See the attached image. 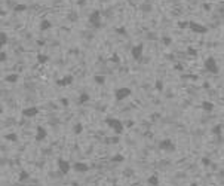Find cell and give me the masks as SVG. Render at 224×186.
<instances>
[{"label":"cell","instance_id":"33","mask_svg":"<svg viewBox=\"0 0 224 186\" xmlns=\"http://www.w3.org/2000/svg\"><path fill=\"white\" fill-rule=\"evenodd\" d=\"M201 161H202V164H203V165H212V162H211V159H209V158H206V156H203Z\"/></svg>","mask_w":224,"mask_h":186},{"label":"cell","instance_id":"23","mask_svg":"<svg viewBox=\"0 0 224 186\" xmlns=\"http://www.w3.org/2000/svg\"><path fill=\"white\" fill-rule=\"evenodd\" d=\"M8 42H9V37H8V34L5 33V31H2L0 33V46H6L8 45Z\"/></svg>","mask_w":224,"mask_h":186},{"label":"cell","instance_id":"17","mask_svg":"<svg viewBox=\"0 0 224 186\" xmlns=\"http://www.w3.org/2000/svg\"><path fill=\"white\" fill-rule=\"evenodd\" d=\"M147 183L150 185V186H159V177L156 176V174H152L150 177H147Z\"/></svg>","mask_w":224,"mask_h":186},{"label":"cell","instance_id":"22","mask_svg":"<svg viewBox=\"0 0 224 186\" xmlns=\"http://www.w3.org/2000/svg\"><path fill=\"white\" fill-rule=\"evenodd\" d=\"M5 140L8 142H12V143H17L18 142V135L15 133H9V134H5Z\"/></svg>","mask_w":224,"mask_h":186},{"label":"cell","instance_id":"3","mask_svg":"<svg viewBox=\"0 0 224 186\" xmlns=\"http://www.w3.org/2000/svg\"><path fill=\"white\" fill-rule=\"evenodd\" d=\"M101 17H103V12H101V10H98V9H95V10H92L91 14H89V17H88V22L91 24L94 28L98 30V28H101V27H103Z\"/></svg>","mask_w":224,"mask_h":186},{"label":"cell","instance_id":"35","mask_svg":"<svg viewBox=\"0 0 224 186\" xmlns=\"http://www.w3.org/2000/svg\"><path fill=\"white\" fill-rule=\"evenodd\" d=\"M68 19L70 21H76L77 19V14H76V12H71V14L68 15Z\"/></svg>","mask_w":224,"mask_h":186},{"label":"cell","instance_id":"2","mask_svg":"<svg viewBox=\"0 0 224 186\" xmlns=\"http://www.w3.org/2000/svg\"><path fill=\"white\" fill-rule=\"evenodd\" d=\"M203 69H205L208 73H211V74H218V73H220V66H218L217 60H215L214 57L205 58V61H203Z\"/></svg>","mask_w":224,"mask_h":186},{"label":"cell","instance_id":"40","mask_svg":"<svg viewBox=\"0 0 224 186\" xmlns=\"http://www.w3.org/2000/svg\"><path fill=\"white\" fill-rule=\"evenodd\" d=\"M126 125H128V127H132V125H134V122H132V121H129V122H126Z\"/></svg>","mask_w":224,"mask_h":186},{"label":"cell","instance_id":"5","mask_svg":"<svg viewBox=\"0 0 224 186\" xmlns=\"http://www.w3.org/2000/svg\"><path fill=\"white\" fill-rule=\"evenodd\" d=\"M132 94V90L128 88V86H122V88H117L114 91V98H116V101H123V100H126V98H129Z\"/></svg>","mask_w":224,"mask_h":186},{"label":"cell","instance_id":"4","mask_svg":"<svg viewBox=\"0 0 224 186\" xmlns=\"http://www.w3.org/2000/svg\"><path fill=\"white\" fill-rule=\"evenodd\" d=\"M57 165H58V171H59L61 176H67L70 173V170L73 168V165H70V162L64 158H58L57 159Z\"/></svg>","mask_w":224,"mask_h":186},{"label":"cell","instance_id":"37","mask_svg":"<svg viewBox=\"0 0 224 186\" xmlns=\"http://www.w3.org/2000/svg\"><path fill=\"white\" fill-rule=\"evenodd\" d=\"M61 103H63V106H64V107H67V106H68V100H67V98H63V100H61Z\"/></svg>","mask_w":224,"mask_h":186},{"label":"cell","instance_id":"18","mask_svg":"<svg viewBox=\"0 0 224 186\" xmlns=\"http://www.w3.org/2000/svg\"><path fill=\"white\" fill-rule=\"evenodd\" d=\"M140 10H141V12H144V14H147V12L153 10V5H152V3H148V2L141 3V5H140Z\"/></svg>","mask_w":224,"mask_h":186},{"label":"cell","instance_id":"41","mask_svg":"<svg viewBox=\"0 0 224 186\" xmlns=\"http://www.w3.org/2000/svg\"><path fill=\"white\" fill-rule=\"evenodd\" d=\"M189 186H197V183H196V182H193V183H190Z\"/></svg>","mask_w":224,"mask_h":186},{"label":"cell","instance_id":"28","mask_svg":"<svg viewBox=\"0 0 224 186\" xmlns=\"http://www.w3.org/2000/svg\"><path fill=\"white\" fill-rule=\"evenodd\" d=\"M111 162H123V161H125V156H123V155H114V156H111Z\"/></svg>","mask_w":224,"mask_h":186},{"label":"cell","instance_id":"15","mask_svg":"<svg viewBox=\"0 0 224 186\" xmlns=\"http://www.w3.org/2000/svg\"><path fill=\"white\" fill-rule=\"evenodd\" d=\"M88 101H91V95H89L88 92H82V94L79 95L77 103H79V104H86Z\"/></svg>","mask_w":224,"mask_h":186},{"label":"cell","instance_id":"39","mask_svg":"<svg viewBox=\"0 0 224 186\" xmlns=\"http://www.w3.org/2000/svg\"><path fill=\"white\" fill-rule=\"evenodd\" d=\"M147 37H148V39H157V37H156L154 34H152V33H150V34H148Z\"/></svg>","mask_w":224,"mask_h":186},{"label":"cell","instance_id":"9","mask_svg":"<svg viewBox=\"0 0 224 186\" xmlns=\"http://www.w3.org/2000/svg\"><path fill=\"white\" fill-rule=\"evenodd\" d=\"M143 52H144V46L140 43V45H135L131 48V55L135 61H141L143 58Z\"/></svg>","mask_w":224,"mask_h":186},{"label":"cell","instance_id":"29","mask_svg":"<svg viewBox=\"0 0 224 186\" xmlns=\"http://www.w3.org/2000/svg\"><path fill=\"white\" fill-rule=\"evenodd\" d=\"M114 31H116L117 34H120V36H126V34H128L125 27H116V28H114Z\"/></svg>","mask_w":224,"mask_h":186},{"label":"cell","instance_id":"16","mask_svg":"<svg viewBox=\"0 0 224 186\" xmlns=\"http://www.w3.org/2000/svg\"><path fill=\"white\" fill-rule=\"evenodd\" d=\"M5 81H6V82H9V83H17V82L19 81V74H18V73L8 74V76L5 78Z\"/></svg>","mask_w":224,"mask_h":186},{"label":"cell","instance_id":"26","mask_svg":"<svg viewBox=\"0 0 224 186\" xmlns=\"http://www.w3.org/2000/svg\"><path fill=\"white\" fill-rule=\"evenodd\" d=\"M160 42L163 43L165 46H169V45L172 43V37H171V36H162V37H160Z\"/></svg>","mask_w":224,"mask_h":186},{"label":"cell","instance_id":"24","mask_svg":"<svg viewBox=\"0 0 224 186\" xmlns=\"http://www.w3.org/2000/svg\"><path fill=\"white\" fill-rule=\"evenodd\" d=\"M48 61H49V57H48V55L40 54V52L37 54V63H39V64H46Z\"/></svg>","mask_w":224,"mask_h":186},{"label":"cell","instance_id":"21","mask_svg":"<svg viewBox=\"0 0 224 186\" xmlns=\"http://www.w3.org/2000/svg\"><path fill=\"white\" fill-rule=\"evenodd\" d=\"M83 131V124L82 122H77V124H74V127H73V133L76 134V135H80Z\"/></svg>","mask_w":224,"mask_h":186},{"label":"cell","instance_id":"19","mask_svg":"<svg viewBox=\"0 0 224 186\" xmlns=\"http://www.w3.org/2000/svg\"><path fill=\"white\" fill-rule=\"evenodd\" d=\"M30 179V173L28 171H26V170H22L21 173H19V176H18V182H27Z\"/></svg>","mask_w":224,"mask_h":186},{"label":"cell","instance_id":"32","mask_svg":"<svg viewBox=\"0 0 224 186\" xmlns=\"http://www.w3.org/2000/svg\"><path fill=\"white\" fill-rule=\"evenodd\" d=\"M178 27L180 28H189V21H180L178 22Z\"/></svg>","mask_w":224,"mask_h":186},{"label":"cell","instance_id":"38","mask_svg":"<svg viewBox=\"0 0 224 186\" xmlns=\"http://www.w3.org/2000/svg\"><path fill=\"white\" fill-rule=\"evenodd\" d=\"M175 70H183V66L181 64H175V67H174Z\"/></svg>","mask_w":224,"mask_h":186},{"label":"cell","instance_id":"13","mask_svg":"<svg viewBox=\"0 0 224 186\" xmlns=\"http://www.w3.org/2000/svg\"><path fill=\"white\" fill-rule=\"evenodd\" d=\"M39 28H40V31H48V30H51V28H52V22L49 21V19H42Z\"/></svg>","mask_w":224,"mask_h":186},{"label":"cell","instance_id":"36","mask_svg":"<svg viewBox=\"0 0 224 186\" xmlns=\"http://www.w3.org/2000/svg\"><path fill=\"white\" fill-rule=\"evenodd\" d=\"M110 60L113 61V63H119V61H120V58H119V55H117V54H113Z\"/></svg>","mask_w":224,"mask_h":186},{"label":"cell","instance_id":"31","mask_svg":"<svg viewBox=\"0 0 224 186\" xmlns=\"http://www.w3.org/2000/svg\"><path fill=\"white\" fill-rule=\"evenodd\" d=\"M187 54L192 55V57H196V55H197V51H196L194 48H190V46H189V48H187Z\"/></svg>","mask_w":224,"mask_h":186},{"label":"cell","instance_id":"20","mask_svg":"<svg viewBox=\"0 0 224 186\" xmlns=\"http://www.w3.org/2000/svg\"><path fill=\"white\" fill-rule=\"evenodd\" d=\"M14 12H17V14H21V12L27 10V5L26 3H18V5H14V9H12Z\"/></svg>","mask_w":224,"mask_h":186},{"label":"cell","instance_id":"8","mask_svg":"<svg viewBox=\"0 0 224 186\" xmlns=\"http://www.w3.org/2000/svg\"><path fill=\"white\" fill-rule=\"evenodd\" d=\"M37 113H39V107L37 106H28V107H24L21 110V115L24 118H27V119H31V118L37 116Z\"/></svg>","mask_w":224,"mask_h":186},{"label":"cell","instance_id":"30","mask_svg":"<svg viewBox=\"0 0 224 186\" xmlns=\"http://www.w3.org/2000/svg\"><path fill=\"white\" fill-rule=\"evenodd\" d=\"M156 90L157 91H163V81H160V79L156 81Z\"/></svg>","mask_w":224,"mask_h":186},{"label":"cell","instance_id":"12","mask_svg":"<svg viewBox=\"0 0 224 186\" xmlns=\"http://www.w3.org/2000/svg\"><path fill=\"white\" fill-rule=\"evenodd\" d=\"M73 81H74L73 74H65L63 79H58V81H57V85H58V86H68V85L73 83Z\"/></svg>","mask_w":224,"mask_h":186},{"label":"cell","instance_id":"27","mask_svg":"<svg viewBox=\"0 0 224 186\" xmlns=\"http://www.w3.org/2000/svg\"><path fill=\"white\" fill-rule=\"evenodd\" d=\"M221 133H223V125H220V124H218V125H215V127L212 128V134H214V135H217V137H220Z\"/></svg>","mask_w":224,"mask_h":186},{"label":"cell","instance_id":"34","mask_svg":"<svg viewBox=\"0 0 224 186\" xmlns=\"http://www.w3.org/2000/svg\"><path fill=\"white\" fill-rule=\"evenodd\" d=\"M6 60H8V55H6L5 51H2V52H0V61H2V63H5Z\"/></svg>","mask_w":224,"mask_h":186},{"label":"cell","instance_id":"25","mask_svg":"<svg viewBox=\"0 0 224 186\" xmlns=\"http://www.w3.org/2000/svg\"><path fill=\"white\" fill-rule=\"evenodd\" d=\"M94 82L96 85H104L105 83V76H103V74H95V76H94Z\"/></svg>","mask_w":224,"mask_h":186},{"label":"cell","instance_id":"11","mask_svg":"<svg viewBox=\"0 0 224 186\" xmlns=\"http://www.w3.org/2000/svg\"><path fill=\"white\" fill-rule=\"evenodd\" d=\"M73 170L76 173H88L91 170V165H88L86 162H80V161H77V162L73 164Z\"/></svg>","mask_w":224,"mask_h":186},{"label":"cell","instance_id":"6","mask_svg":"<svg viewBox=\"0 0 224 186\" xmlns=\"http://www.w3.org/2000/svg\"><path fill=\"white\" fill-rule=\"evenodd\" d=\"M189 30H192L196 34H205L208 33V27L203 26L201 22H196V21H189Z\"/></svg>","mask_w":224,"mask_h":186},{"label":"cell","instance_id":"7","mask_svg":"<svg viewBox=\"0 0 224 186\" xmlns=\"http://www.w3.org/2000/svg\"><path fill=\"white\" fill-rule=\"evenodd\" d=\"M159 149H160V151H163V152H175L177 146H175V143H174L172 140L165 139V140L159 142Z\"/></svg>","mask_w":224,"mask_h":186},{"label":"cell","instance_id":"14","mask_svg":"<svg viewBox=\"0 0 224 186\" xmlns=\"http://www.w3.org/2000/svg\"><path fill=\"white\" fill-rule=\"evenodd\" d=\"M201 109L205 110V112H212V110H214V103H212V101L205 100V101L201 103Z\"/></svg>","mask_w":224,"mask_h":186},{"label":"cell","instance_id":"10","mask_svg":"<svg viewBox=\"0 0 224 186\" xmlns=\"http://www.w3.org/2000/svg\"><path fill=\"white\" fill-rule=\"evenodd\" d=\"M46 137H48V131H46V128H45V127H42V125H37V128H36V135H34V140L40 143V142L46 140Z\"/></svg>","mask_w":224,"mask_h":186},{"label":"cell","instance_id":"1","mask_svg":"<svg viewBox=\"0 0 224 186\" xmlns=\"http://www.w3.org/2000/svg\"><path fill=\"white\" fill-rule=\"evenodd\" d=\"M104 122H105V125L110 130H113V133L117 134V135H122L123 131H125V124H123L120 119H117V118H105Z\"/></svg>","mask_w":224,"mask_h":186}]
</instances>
